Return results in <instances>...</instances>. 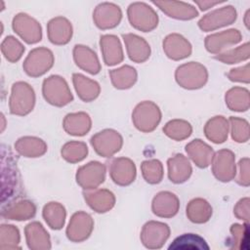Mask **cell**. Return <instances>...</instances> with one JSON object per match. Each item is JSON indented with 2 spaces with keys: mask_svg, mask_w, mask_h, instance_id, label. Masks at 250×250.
Here are the masks:
<instances>
[{
  "mask_svg": "<svg viewBox=\"0 0 250 250\" xmlns=\"http://www.w3.org/2000/svg\"><path fill=\"white\" fill-rule=\"evenodd\" d=\"M170 235V229L166 224L159 222L146 223L141 233L143 245L148 249H159Z\"/></svg>",
  "mask_w": 250,
  "mask_h": 250,
  "instance_id": "1",
  "label": "cell"
},
{
  "mask_svg": "<svg viewBox=\"0 0 250 250\" xmlns=\"http://www.w3.org/2000/svg\"><path fill=\"white\" fill-rule=\"evenodd\" d=\"M93 230L92 218L83 212L75 213L66 229V236L73 242H81L87 239Z\"/></svg>",
  "mask_w": 250,
  "mask_h": 250,
  "instance_id": "2",
  "label": "cell"
},
{
  "mask_svg": "<svg viewBox=\"0 0 250 250\" xmlns=\"http://www.w3.org/2000/svg\"><path fill=\"white\" fill-rule=\"evenodd\" d=\"M22 101L34 104V92L28 84L19 82L14 84L12 89V97L10 100L12 113L24 115L31 110Z\"/></svg>",
  "mask_w": 250,
  "mask_h": 250,
  "instance_id": "3",
  "label": "cell"
},
{
  "mask_svg": "<svg viewBox=\"0 0 250 250\" xmlns=\"http://www.w3.org/2000/svg\"><path fill=\"white\" fill-rule=\"evenodd\" d=\"M26 244L32 250L51 249V240L49 233L43 229L40 223H30L25 228Z\"/></svg>",
  "mask_w": 250,
  "mask_h": 250,
  "instance_id": "4",
  "label": "cell"
},
{
  "mask_svg": "<svg viewBox=\"0 0 250 250\" xmlns=\"http://www.w3.org/2000/svg\"><path fill=\"white\" fill-rule=\"evenodd\" d=\"M179 200L175 194L162 191L159 192L152 201V211L159 217H173L177 214Z\"/></svg>",
  "mask_w": 250,
  "mask_h": 250,
  "instance_id": "5",
  "label": "cell"
},
{
  "mask_svg": "<svg viewBox=\"0 0 250 250\" xmlns=\"http://www.w3.org/2000/svg\"><path fill=\"white\" fill-rule=\"evenodd\" d=\"M206 240L195 233H184L176 237L169 245V250H208Z\"/></svg>",
  "mask_w": 250,
  "mask_h": 250,
  "instance_id": "6",
  "label": "cell"
},
{
  "mask_svg": "<svg viewBox=\"0 0 250 250\" xmlns=\"http://www.w3.org/2000/svg\"><path fill=\"white\" fill-rule=\"evenodd\" d=\"M123 38L127 44L128 54L132 61L142 62L149 57V46L143 38L137 35H123Z\"/></svg>",
  "mask_w": 250,
  "mask_h": 250,
  "instance_id": "7",
  "label": "cell"
},
{
  "mask_svg": "<svg viewBox=\"0 0 250 250\" xmlns=\"http://www.w3.org/2000/svg\"><path fill=\"white\" fill-rule=\"evenodd\" d=\"M186 150L190 154V157L198 167L204 168L209 165V161L205 159L202 155H204L208 159L212 158L213 149L206 144L202 143L200 140H194L190 144L187 145Z\"/></svg>",
  "mask_w": 250,
  "mask_h": 250,
  "instance_id": "8",
  "label": "cell"
},
{
  "mask_svg": "<svg viewBox=\"0 0 250 250\" xmlns=\"http://www.w3.org/2000/svg\"><path fill=\"white\" fill-rule=\"evenodd\" d=\"M191 209L197 210L196 212H188L187 216L189 218V220L196 224H202L209 220V218L212 215V207L208 204V202L201 198L193 199L189 202L188 206H187Z\"/></svg>",
  "mask_w": 250,
  "mask_h": 250,
  "instance_id": "9",
  "label": "cell"
},
{
  "mask_svg": "<svg viewBox=\"0 0 250 250\" xmlns=\"http://www.w3.org/2000/svg\"><path fill=\"white\" fill-rule=\"evenodd\" d=\"M20 231L12 225L1 226L0 235V249H17L20 246Z\"/></svg>",
  "mask_w": 250,
  "mask_h": 250,
  "instance_id": "10",
  "label": "cell"
},
{
  "mask_svg": "<svg viewBox=\"0 0 250 250\" xmlns=\"http://www.w3.org/2000/svg\"><path fill=\"white\" fill-rule=\"evenodd\" d=\"M168 168H169V179L171 182L180 183L179 178V171H183L187 175L190 176L191 174V167L183 154H177L176 157L170 158L168 160Z\"/></svg>",
  "mask_w": 250,
  "mask_h": 250,
  "instance_id": "11",
  "label": "cell"
},
{
  "mask_svg": "<svg viewBox=\"0 0 250 250\" xmlns=\"http://www.w3.org/2000/svg\"><path fill=\"white\" fill-rule=\"evenodd\" d=\"M163 131H165V134L170 138L183 140L190 135L191 127L188 122L184 120H173L166 124Z\"/></svg>",
  "mask_w": 250,
  "mask_h": 250,
  "instance_id": "12",
  "label": "cell"
},
{
  "mask_svg": "<svg viewBox=\"0 0 250 250\" xmlns=\"http://www.w3.org/2000/svg\"><path fill=\"white\" fill-rule=\"evenodd\" d=\"M43 217L51 229H60L63 227V224H64L65 210H64L63 206L59 204L58 208L56 210V213H54V212H52V209L50 208V206L48 204L43 209Z\"/></svg>",
  "mask_w": 250,
  "mask_h": 250,
  "instance_id": "13",
  "label": "cell"
},
{
  "mask_svg": "<svg viewBox=\"0 0 250 250\" xmlns=\"http://www.w3.org/2000/svg\"><path fill=\"white\" fill-rule=\"evenodd\" d=\"M88 153L87 146L83 143H68L62 149V154L67 161H80Z\"/></svg>",
  "mask_w": 250,
  "mask_h": 250,
  "instance_id": "14",
  "label": "cell"
},
{
  "mask_svg": "<svg viewBox=\"0 0 250 250\" xmlns=\"http://www.w3.org/2000/svg\"><path fill=\"white\" fill-rule=\"evenodd\" d=\"M143 171H150L149 173L144 174V177L146 182L150 184H157L161 181L162 178V165L158 160L145 161L142 165Z\"/></svg>",
  "mask_w": 250,
  "mask_h": 250,
  "instance_id": "15",
  "label": "cell"
}]
</instances>
